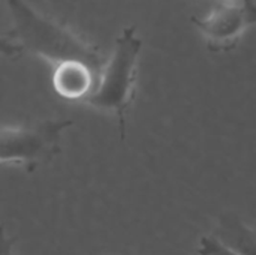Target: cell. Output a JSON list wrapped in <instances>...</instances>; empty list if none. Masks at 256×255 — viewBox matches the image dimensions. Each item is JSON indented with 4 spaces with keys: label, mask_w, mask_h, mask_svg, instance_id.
Masks as SVG:
<instances>
[{
    "label": "cell",
    "mask_w": 256,
    "mask_h": 255,
    "mask_svg": "<svg viewBox=\"0 0 256 255\" xmlns=\"http://www.w3.org/2000/svg\"><path fill=\"white\" fill-rule=\"evenodd\" d=\"M8 6L12 17V36L18 50L39 56L54 63V68L64 62H82L100 77L106 62L93 45L46 18L26 0H8Z\"/></svg>",
    "instance_id": "1"
},
{
    "label": "cell",
    "mask_w": 256,
    "mask_h": 255,
    "mask_svg": "<svg viewBox=\"0 0 256 255\" xmlns=\"http://www.w3.org/2000/svg\"><path fill=\"white\" fill-rule=\"evenodd\" d=\"M141 48L142 39L136 29L134 26L123 29L116 39L114 50L104 66L94 92L86 99L87 105L117 117L122 140L126 137V113L135 96Z\"/></svg>",
    "instance_id": "2"
},
{
    "label": "cell",
    "mask_w": 256,
    "mask_h": 255,
    "mask_svg": "<svg viewBox=\"0 0 256 255\" xmlns=\"http://www.w3.org/2000/svg\"><path fill=\"white\" fill-rule=\"evenodd\" d=\"M72 125L74 120L70 119H48L20 126H3L0 161L20 167L27 173H34L62 153L63 131Z\"/></svg>",
    "instance_id": "3"
},
{
    "label": "cell",
    "mask_w": 256,
    "mask_h": 255,
    "mask_svg": "<svg viewBox=\"0 0 256 255\" xmlns=\"http://www.w3.org/2000/svg\"><path fill=\"white\" fill-rule=\"evenodd\" d=\"M255 9L240 2L220 0L202 18L192 17V23L212 51H230L238 44L246 29L255 24Z\"/></svg>",
    "instance_id": "4"
},
{
    "label": "cell",
    "mask_w": 256,
    "mask_h": 255,
    "mask_svg": "<svg viewBox=\"0 0 256 255\" xmlns=\"http://www.w3.org/2000/svg\"><path fill=\"white\" fill-rule=\"evenodd\" d=\"M99 78V74L82 62H64L54 69L52 87L63 99L86 102L94 92Z\"/></svg>",
    "instance_id": "5"
},
{
    "label": "cell",
    "mask_w": 256,
    "mask_h": 255,
    "mask_svg": "<svg viewBox=\"0 0 256 255\" xmlns=\"http://www.w3.org/2000/svg\"><path fill=\"white\" fill-rule=\"evenodd\" d=\"M213 236L237 254L256 255V228L249 227L232 212L219 216Z\"/></svg>",
    "instance_id": "6"
},
{
    "label": "cell",
    "mask_w": 256,
    "mask_h": 255,
    "mask_svg": "<svg viewBox=\"0 0 256 255\" xmlns=\"http://www.w3.org/2000/svg\"><path fill=\"white\" fill-rule=\"evenodd\" d=\"M198 254L200 255H240L236 251L230 249L226 245H224L219 239L212 236H204L200 239L198 245Z\"/></svg>",
    "instance_id": "7"
},
{
    "label": "cell",
    "mask_w": 256,
    "mask_h": 255,
    "mask_svg": "<svg viewBox=\"0 0 256 255\" xmlns=\"http://www.w3.org/2000/svg\"><path fill=\"white\" fill-rule=\"evenodd\" d=\"M14 239H8L4 237V242H3V246H2V252L3 255H14Z\"/></svg>",
    "instance_id": "8"
},
{
    "label": "cell",
    "mask_w": 256,
    "mask_h": 255,
    "mask_svg": "<svg viewBox=\"0 0 256 255\" xmlns=\"http://www.w3.org/2000/svg\"><path fill=\"white\" fill-rule=\"evenodd\" d=\"M231 2H240V3H244V5H248L250 9H255L256 8L255 0H231Z\"/></svg>",
    "instance_id": "9"
},
{
    "label": "cell",
    "mask_w": 256,
    "mask_h": 255,
    "mask_svg": "<svg viewBox=\"0 0 256 255\" xmlns=\"http://www.w3.org/2000/svg\"><path fill=\"white\" fill-rule=\"evenodd\" d=\"M254 17H255V24H256V11H255V14H254Z\"/></svg>",
    "instance_id": "10"
}]
</instances>
